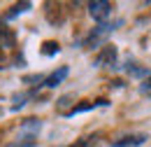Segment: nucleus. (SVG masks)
<instances>
[{
    "label": "nucleus",
    "instance_id": "1",
    "mask_svg": "<svg viewBox=\"0 0 151 147\" xmlns=\"http://www.w3.org/2000/svg\"><path fill=\"white\" fill-rule=\"evenodd\" d=\"M40 129H42V122H40V119H26V122L21 124L19 138L12 140L9 145H5V147H35L37 145Z\"/></svg>",
    "mask_w": 151,
    "mask_h": 147
},
{
    "label": "nucleus",
    "instance_id": "2",
    "mask_svg": "<svg viewBox=\"0 0 151 147\" xmlns=\"http://www.w3.org/2000/svg\"><path fill=\"white\" fill-rule=\"evenodd\" d=\"M112 31H114V23H107V21H105V23H100L98 28H93L88 35L84 37V42H81V44H84V47H98V44L109 35Z\"/></svg>",
    "mask_w": 151,
    "mask_h": 147
},
{
    "label": "nucleus",
    "instance_id": "3",
    "mask_svg": "<svg viewBox=\"0 0 151 147\" xmlns=\"http://www.w3.org/2000/svg\"><path fill=\"white\" fill-rule=\"evenodd\" d=\"M116 58H119V52H116V47L114 44H105L93 58V65L98 68H107V65H114L116 63Z\"/></svg>",
    "mask_w": 151,
    "mask_h": 147
},
{
    "label": "nucleus",
    "instance_id": "4",
    "mask_svg": "<svg viewBox=\"0 0 151 147\" xmlns=\"http://www.w3.org/2000/svg\"><path fill=\"white\" fill-rule=\"evenodd\" d=\"M88 14L95 19V21H100V23H105L109 14H112V2H105V0H95V2H88Z\"/></svg>",
    "mask_w": 151,
    "mask_h": 147
},
{
    "label": "nucleus",
    "instance_id": "5",
    "mask_svg": "<svg viewBox=\"0 0 151 147\" xmlns=\"http://www.w3.org/2000/svg\"><path fill=\"white\" fill-rule=\"evenodd\" d=\"M147 140H149L147 133H130V135H123V138L112 140L109 145L112 147H139V145H144Z\"/></svg>",
    "mask_w": 151,
    "mask_h": 147
},
{
    "label": "nucleus",
    "instance_id": "6",
    "mask_svg": "<svg viewBox=\"0 0 151 147\" xmlns=\"http://www.w3.org/2000/svg\"><path fill=\"white\" fill-rule=\"evenodd\" d=\"M68 73H70V70H68V65H60L58 70H54L51 75H47V77H44L42 87H47V89H54L56 84H60V82H63V79L68 77Z\"/></svg>",
    "mask_w": 151,
    "mask_h": 147
},
{
    "label": "nucleus",
    "instance_id": "7",
    "mask_svg": "<svg viewBox=\"0 0 151 147\" xmlns=\"http://www.w3.org/2000/svg\"><path fill=\"white\" fill-rule=\"evenodd\" d=\"M126 70H128V75H132V77H147V75L151 77L149 70H147V68H139L137 63H128V68H126Z\"/></svg>",
    "mask_w": 151,
    "mask_h": 147
},
{
    "label": "nucleus",
    "instance_id": "8",
    "mask_svg": "<svg viewBox=\"0 0 151 147\" xmlns=\"http://www.w3.org/2000/svg\"><path fill=\"white\" fill-rule=\"evenodd\" d=\"M26 9H30V2H21V5H14L12 12H7V17H17V14H23Z\"/></svg>",
    "mask_w": 151,
    "mask_h": 147
},
{
    "label": "nucleus",
    "instance_id": "9",
    "mask_svg": "<svg viewBox=\"0 0 151 147\" xmlns=\"http://www.w3.org/2000/svg\"><path fill=\"white\" fill-rule=\"evenodd\" d=\"M42 54H47V56L58 54V44H56V42H44V49H42Z\"/></svg>",
    "mask_w": 151,
    "mask_h": 147
},
{
    "label": "nucleus",
    "instance_id": "10",
    "mask_svg": "<svg viewBox=\"0 0 151 147\" xmlns=\"http://www.w3.org/2000/svg\"><path fill=\"white\" fill-rule=\"evenodd\" d=\"M88 145H91V140H88V138H84V140H79L77 145H70V147H88Z\"/></svg>",
    "mask_w": 151,
    "mask_h": 147
}]
</instances>
